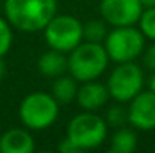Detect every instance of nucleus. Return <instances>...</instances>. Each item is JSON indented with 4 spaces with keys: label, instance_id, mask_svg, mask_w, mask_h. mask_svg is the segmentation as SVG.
I'll return each mask as SVG.
<instances>
[{
    "label": "nucleus",
    "instance_id": "nucleus-1",
    "mask_svg": "<svg viewBox=\"0 0 155 153\" xmlns=\"http://www.w3.org/2000/svg\"><path fill=\"white\" fill-rule=\"evenodd\" d=\"M3 13L13 30L36 33L58 13V0H5Z\"/></svg>",
    "mask_w": 155,
    "mask_h": 153
},
{
    "label": "nucleus",
    "instance_id": "nucleus-2",
    "mask_svg": "<svg viewBox=\"0 0 155 153\" xmlns=\"http://www.w3.org/2000/svg\"><path fill=\"white\" fill-rule=\"evenodd\" d=\"M110 63L102 43L86 41L68 53V72L78 82L99 79Z\"/></svg>",
    "mask_w": 155,
    "mask_h": 153
},
{
    "label": "nucleus",
    "instance_id": "nucleus-3",
    "mask_svg": "<svg viewBox=\"0 0 155 153\" xmlns=\"http://www.w3.org/2000/svg\"><path fill=\"white\" fill-rule=\"evenodd\" d=\"M60 115V102L51 92H30L21 99L18 105V117L23 127L31 132L46 130L56 122Z\"/></svg>",
    "mask_w": 155,
    "mask_h": 153
},
{
    "label": "nucleus",
    "instance_id": "nucleus-4",
    "mask_svg": "<svg viewBox=\"0 0 155 153\" xmlns=\"http://www.w3.org/2000/svg\"><path fill=\"white\" fill-rule=\"evenodd\" d=\"M107 130L109 125L106 123L102 115L91 110H83L69 120L66 137L81 151L96 150L106 142Z\"/></svg>",
    "mask_w": 155,
    "mask_h": 153
},
{
    "label": "nucleus",
    "instance_id": "nucleus-5",
    "mask_svg": "<svg viewBox=\"0 0 155 153\" xmlns=\"http://www.w3.org/2000/svg\"><path fill=\"white\" fill-rule=\"evenodd\" d=\"M102 45L112 63H127L142 56L145 49V36L137 28V25L112 27Z\"/></svg>",
    "mask_w": 155,
    "mask_h": 153
},
{
    "label": "nucleus",
    "instance_id": "nucleus-6",
    "mask_svg": "<svg viewBox=\"0 0 155 153\" xmlns=\"http://www.w3.org/2000/svg\"><path fill=\"white\" fill-rule=\"evenodd\" d=\"M145 79L143 68L135 61H127L116 64V68L110 71L106 86L110 99L127 104L145 87Z\"/></svg>",
    "mask_w": 155,
    "mask_h": 153
},
{
    "label": "nucleus",
    "instance_id": "nucleus-7",
    "mask_svg": "<svg viewBox=\"0 0 155 153\" xmlns=\"http://www.w3.org/2000/svg\"><path fill=\"white\" fill-rule=\"evenodd\" d=\"M43 38L48 48L69 53L84 41L83 23L73 15H54L43 28Z\"/></svg>",
    "mask_w": 155,
    "mask_h": 153
},
{
    "label": "nucleus",
    "instance_id": "nucleus-8",
    "mask_svg": "<svg viewBox=\"0 0 155 153\" xmlns=\"http://www.w3.org/2000/svg\"><path fill=\"white\" fill-rule=\"evenodd\" d=\"M143 5L140 0H101L99 13L110 27H132L137 25Z\"/></svg>",
    "mask_w": 155,
    "mask_h": 153
},
{
    "label": "nucleus",
    "instance_id": "nucleus-9",
    "mask_svg": "<svg viewBox=\"0 0 155 153\" xmlns=\"http://www.w3.org/2000/svg\"><path fill=\"white\" fill-rule=\"evenodd\" d=\"M129 123L135 130L150 132L155 130V92L142 89L132 100L127 102Z\"/></svg>",
    "mask_w": 155,
    "mask_h": 153
},
{
    "label": "nucleus",
    "instance_id": "nucleus-10",
    "mask_svg": "<svg viewBox=\"0 0 155 153\" xmlns=\"http://www.w3.org/2000/svg\"><path fill=\"white\" fill-rule=\"evenodd\" d=\"M109 99H110V96H109L107 86L99 82L97 79L79 82L78 94H76V102L83 110L97 112L107 104Z\"/></svg>",
    "mask_w": 155,
    "mask_h": 153
},
{
    "label": "nucleus",
    "instance_id": "nucleus-11",
    "mask_svg": "<svg viewBox=\"0 0 155 153\" xmlns=\"http://www.w3.org/2000/svg\"><path fill=\"white\" fill-rule=\"evenodd\" d=\"M35 138L27 127H13L0 135V153H31Z\"/></svg>",
    "mask_w": 155,
    "mask_h": 153
},
{
    "label": "nucleus",
    "instance_id": "nucleus-12",
    "mask_svg": "<svg viewBox=\"0 0 155 153\" xmlns=\"http://www.w3.org/2000/svg\"><path fill=\"white\" fill-rule=\"evenodd\" d=\"M36 66H38V71L48 79H54L58 76H63L68 72V53L48 48L38 58Z\"/></svg>",
    "mask_w": 155,
    "mask_h": 153
},
{
    "label": "nucleus",
    "instance_id": "nucleus-13",
    "mask_svg": "<svg viewBox=\"0 0 155 153\" xmlns=\"http://www.w3.org/2000/svg\"><path fill=\"white\" fill-rule=\"evenodd\" d=\"M78 87H79V82H78L69 72H66V74L58 76V78L53 79V84H51V96L60 102V105L71 104L73 100H76Z\"/></svg>",
    "mask_w": 155,
    "mask_h": 153
},
{
    "label": "nucleus",
    "instance_id": "nucleus-14",
    "mask_svg": "<svg viewBox=\"0 0 155 153\" xmlns=\"http://www.w3.org/2000/svg\"><path fill=\"white\" fill-rule=\"evenodd\" d=\"M139 138L135 133V129L129 127H119L112 133L109 140V151L110 153H134L137 150Z\"/></svg>",
    "mask_w": 155,
    "mask_h": 153
},
{
    "label": "nucleus",
    "instance_id": "nucleus-15",
    "mask_svg": "<svg viewBox=\"0 0 155 153\" xmlns=\"http://www.w3.org/2000/svg\"><path fill=\"white\" fill-rule=\"evenodd\" d=\"M107 33L109 30H107V23L104 21V18H94V20L83 23V35L86 41L104 43Z\"/></svg>",
    "mask_w": 155,
    "mask_h": 153
},
{
    "label": "nucleus",
    "instance_id": "nucleus-16",
    "mask_svg": "<svg viewBox=\"0 0 155 153\" xmlns=\"http://www.w3.org/2000/svg\"><path fill=\"white\" fill-rule=\"evenodd\" d=\"M104 120L109 127H114V129H119V127H124L125 123H129V115H127V107H124L122 102H117V104L110 105V107L106 110Z\"/></svg>",
    "mask_w": 155,
    "mask_h": 153
},
{
    "label": "nucleus",
    "instance_id": "nucleus-17",
    "mask_svg": "<svg viewBox=\"0 0 155 153\" xmlns=\"http://www.w3.org/2000/svg\"><path fill=\"white\" fill-rule=\"evenodd\" d=\"M137 28L142 31V35L145 36V40L155 41V7H149V8L142 10Z\"/></svg>",
    "mask_w": 155,
    "mask_h": 153
},
{
    "label": "nucleus",
    "instance_id": "nucleus-18",
    "mask_svg": "<svg viewBox=\"0 0 155 153\" xmlns=\"http://www.w3.org/2000/svg\"><path fill=\"white\" fill-rule=\"evenodd\" d=\"M13 45V27L5 17H0V58H5Z\"/></svg>",
    "mask_w": 155,
    "mask_h": 153
},
{
    "label": "nucleus",
    "instance_id": "nucleus-19",
    "mask_svg": "<svg viewBox=\"0 0 155 153\" xmlns=\"http://www.w3.org/2000/svg\"><path fill=\"white\" fill-rule=\"evenodd\" d=\"M140 58H142L143 68H147L149 71H155V41H152V45L145 46Z\"/></svg>",
    "mask_w": 155,
    "mask_h": 153
},
{
    "label": "nucleus",
    "instance_id": "nucleus-20",
    "mask_svg": "<svg viewBox=\"0 0 155 153\" xmlns=\"http://www.w3.org/2000/svg\"><path fill=\"white\" fill-rule=\"evenodd\" d=\"M58 150H60L61 153H83L74 143H73L71 140H69L68 137L63 138V140L60 142V145H58Z\"/></svg>",
    "mask_w": 155,
    "mask_h": 153
},
{
    "label": "nucleus",
    "instance_id": "nucleus-21",
    "mask_svg": "<svg viewBox=\"0 0 155 153\" xmlns=\"http://www.w3.org/2000/svg\"><path fill=\"white\" fill-rule=\"evenodd\" d=\"M7 76V63L3 58H0V81H3Z\"/></svg>",
    "mask_w": 155,
    "mask_h": 153
},
{
    "label": "nucleus",
    "instance_id": "nucleus-22",
    "mask_svg": "<svg viewBox=\"0 0 155 153\" xmlns=\"http://www.w3.org/2000/svg\"><path fill=\"white\" fill-rule=\"evenodd\" d=\"M145 86H147V89H150V91L155 92V71H153V74L150 76L149 79H145Z\"/></svg>",
    "mask_w": 155,
    "mask_h": 153
},
{
    "label": "nucleus",
    "instance_id": "nucleus-23",
    "mask_svg": "<svg viewBox=\"0 0 155 153\" xmlns=\"http://www.w3.org/2000/svg\"><path fill=\"white\" fill-rule=\"evenodd\" d=\"M140 3L143 5V8H149V7H155V0H140Z\"/></svg>",
    "mask_w": 155,
    "mask_h": 153
}]
</instances>
